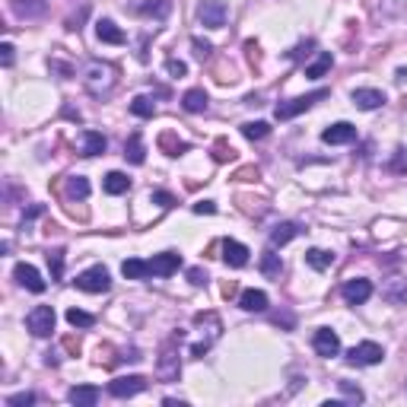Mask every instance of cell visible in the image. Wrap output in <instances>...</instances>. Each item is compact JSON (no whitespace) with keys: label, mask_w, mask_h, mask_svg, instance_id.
Wrapping results in <instances>:
<instances>
[{"label":"cell","mask_w":407,"mask_h":407,"mask_svg":"<svg viewBox=\"0 0 407 407\" xmlns=\"http://www.w3.org/2000/svg\"><path fill=\"white\" fill-rule=\"evenodd\" d=\"M83 86L92 92V96H108L115 90V67L112 64H102V61H90L83 70Z\"/></svg>","instance_id":"6da1fadb"},{"label":"cell","mask_w":407,"mask_h":407,"mask_svg":"<svg viewBox=\"0 0 407 407\" xmlns=\"http://www.w3.org/2000/svg\"><path fill=\"white\" fill-rule=\"evenodd\" d=\"M324 96H328V90H315V92H309V96H296V99H290V102H280V105L274 108L277 121H290V118L302 115V112H309L315 102H322Z\"/></svg>","instance_id":"7a4b0ae2"},{"label":"cell","mask_w":407,"mask_h":407,"mask_svg":"<svg viewBox=\"0 0 407 407\" xmlns=\"http://www.w3.org/2000/svg\"><path fill=\"white\" fill-rule=\"evenodd\" d=\"M54 309L51 306H35L29 315H25V328H29V334L32 337H48L51 331H54Z\"/></svg>","instance_id":"3957f363"},{"label":"cell","mask_w":407,"mask_h":407,"mask_svg":"<svg viewBox=\"0 0 407 407\" xmlns=\"http://www.w3.org/2000/svg\"><path fill=\"white\" fill-rule=\"evenodd\" d=\"M382 359H385V350L379 347L375 341H363V344H357V347L347 350V363L350 366H375V363H382Z\"/></svg>","instance_id":"277c9868"},{"label":"cell","mask_w":407,"mask_h":407,"mask_svg":"<svg viewBox=\"0 0 407 407\" xmlns=\"http://www.w3.org/2000/svg\"><path fill=\"white\" fill-rule=\"evenodd\" d=\"M108 286H112V277H108V271L102 264L90 267V271H83V274L76 277V290H83V293H105Z\"/></svg>","instance_id":"5b68a950"},{"label":"cell","mask_w":407,"mask_h":407,"mask_svg":"<svg viewBox=\"0 0 407 407\" xmlns=\"http://www.w3.org/2000/svg\"><path fill=\"white\" fill-rule=\"evenodd\" d=\"M156 375H159V382H178V375H182V359H178V353H175L172 344L159 353Z\"/></svg>","instance_id":"8992f818"},{"label":"cell","mask_w":407,"mask_h":407,"mask_svg":"<svg viewBox=\"0 0 407 407\" xmlns=\"http://www.w3.org/2000/svg\"><path fill=\"white\" fill-rule=\"evenodd\" d=\"M198 19L207 25V29H223L226 25V3L223 0H200Z\"/></svg>","instance_id":"52a82bcc"},{"label":"cell","mask_w":407,"mask_h":407,"mask_svg":"<svg viewBox=\"0 0 407 407\" xmlns=\"http://www.w3.org/2000/svg\"><path fill=\"white\" fill-rule=\"evenodd\" d=\"M147 388V379L143 375H118L108 382V395H115V398H134V395H140Z\"/></svg>","instance_id":"ba28073f"},{"label":"cell","mask_w":407,"mask_h":407,"mask_svg":"<svg viewBox=\"0 0 407 407\" xmlns=\"http://www.w3.org/2000/svg\"><path fill=\"white\" fill-rule=\"evenodd\" d=\"M312 347H315L318 357H337V350H341V337H337L331 328H318L315 337H312Z\"/></svg>","instance_id":"9c48e42d"},{"label":"cell","mask_w":407,"mask_h":407,"mask_svg":"<svg viewBox=\"0 0 407 407\" xmlns=\"http://www.w3.org/2000/svg\"><path fill=\"white\" fill-rule=\"evenodd\" d=\"M344 300L350 302V306H363L369 296H373V283L366 280V277H357V280H347L344 283Z\"/></svg>","instance_id":"30bf717a"},{"label":"cell","mask_w":407,"mask_h":407,"mask_svg":"<svg viewBox=\"0 0 407 407\" xmlns=\"http://www.w3.org/2000/svg\"><path fill=\"white\" fill-rule=\"evenodd\" d=\"M322 140H324V143H331V147H341V143L357 140V127L350 125V121H337V125L324 127V131H322Z\"/></svg>","instance_id":"8fae6325"},{"label":"cell","mask_w":407,"mask_h":407,"mask_svg":"<svg viewBox=\"0 0 407 407\" xmlns=\"http://www.w3.org/2000/svg\"><path fill=\"white\" fill-rule=\"evenodd\" d=\"M13 277H17V283L19 286H25L29 293H45V280L32 264H17L13 267Z\"/></svg>","instance_id":"7c38bea8"},{"label":"cell","mask_w":407,"mask_h":407,"mask_svg":"<svg viewBox=\"0 0 407 407\" xmlns=\"http://www.w3.org/2000/svg\"><path fill=\"white\" fill-rule=\"evenodd\" d=\"M153 274L156 277H172L178 267H182V255H175V251H163V255H153L150 261Z\"/></svg>","instance_id":"4fadbf2b"},{"label":"cell","mask_w":407,"mask_h":407,"mask_svg":"<svg viewBox=\"0 0 407 407\" xmlns=\"http://www.w3.org/2000/svg\"><path fill=\"white\" fill-rule=\"evenodd\" d=\"M249 255L251 251L242 245V242H236V239H226L223 242V261L229 267H245L249 264Z\"/></svg>","instance_id":"5bb4252c"},{"label":"cell","mask_w":407,"mask_h":407,"mask_svg":"<svg viewBox=\"0 0 407 407\" xmlns=\"http://www.w3.org/2000/svg\"><path fill=\"white\" fill-rule=\"evenodd\" d=\"M67 401L76 407H96L99 401V388L96 385H74V388L67 391Z\"/></svg>","instance_id":"9a60e30c"},{"label":"cell","mask_w":407,"mask_h":407,"mask_svg":"<svg viewBox=\"0 0 407 407\" xmlns=\"http://www.w3.org/2000/svg\"><path fill=\"white\" fill-rule=\"evenodd\" d=\"M353 105L363 112H375L385 105V92L382 90H353Z\"/></svg>","instance_id":"2e32d148"},{"label":"cell","mask_w":407,"mask_h":407,"mask_svg":"<svg viewBox=\"0 0 407 407\" xmlns=\"http://www.w3.org/2000/svg\"><path fill=\"white\" fill-rule=\"evenodd\" d=\"M194 324L207 331V341L210 344L220 341V334H223V322H220V315H216V312H198V315H194Z\"/></svg>","instance_id":"e0dca14e"},{"label":"cell","mask_w":407,"mask_h":407,"mask_svg":"<svg viewBox=\"0 0 407 407\" xmlns=\"http://www.w3.org/2000/svg\"><path fill=\"white\" fill-rule=\"evenodd\" d=\"M10 10L23 19L45 17V0H10Z\"/></svg>","instance_id":"ac0fdd59"},{"label":"cell","mask_w":407,"mask_h":407,"mask_svg":"<svg viewBox=\"0 0 407 407\" xmlns=\"http://www.w3.org/2000/svg\"><path fill=\"white\" fill-rule=\"evenodd\" d=\"M121 274L127 277V280H147V277L153 274L150 261H140V258H127L125 264H121Z\"/></svg>","instance_id":"d6986e66"},{"label":"cell","mask_w":407,"mask_h":407,"mask_svg":"<svg viewBox=\"0 0 407 407\" xmlns=\"http://www.w3.org/2000/svg\"><path fill=\"white\" fill-rule=\"evenodd\" d=\"M96 35H99V42H108V45L125 42V32H121L112 19H99V23H96Z\"/></svg>","instance_id":"ffe728a7"},{"label":"cell","mask_w":407,"mask_h":407,"mask_svg":"<svg viewBox=\"0 0 407 407\" xmlns=\"http://www.w3.org/2000/svg\"><path fill=\"white\" fill-rule=\"evenodd\" d=\"M239 306L245 309V312H264L267 309V293L261 290H245L239 296Z\"/></svg>","instance_id":"44dd1931"},{"label":"cell","mask_w":407,"mask_h":407,"mask_svg":"<svg viewBox=\"0 0 407 407\" xmlns=\"http://www.w3.org/2000/svg\"><path fill=\"white\" fill-rule=\"evenodd\" d=\"M182 108H185V112H191V115L207 112V92H204V90H188L182 96Z\"/></svg>","instance_id":"7402d4cb"},{"label":"cell","mask_w":407,"mask_h":407,"mask_svg":"<svg viewBox=\"0 0 407 407\" xmlns=\"http://www.w3.org/2000/svg\"><path fill=\"white\" fill-rule=\"evenodd\" d=\"M300 233H302V229L296 223H280V226H274V233H271V245H274V249H280V245L293 242Z\"/></svg>","instance_id":"603a6c76"},{"label":"cell","mask_w":407,"mask_h":407,"mask_svg":"<svg viewBox=\"0 0 407 407\" xmlns=\"http://www.w3.org/2000/svg\"><path fill=\"white\" fill-rule=\"evenodd\" d=\"M140 13L143 17H153V19H166L169 13H172V0H143Z\"/></svg>","instance_id":"cb8c5ba5"},{"label":"cell","mask_w":407,"mask_h":407,"mask_svg":"<svg viewBox=\"0 0 407 407\" xmlns=\"http://www.w3.org/2000/svg\"><path fill=\"white\" fill-rule=\"evenodd\" d=\"M125 156H127V163H134V166H143V159H147V150H143V140H140V134L137 131H134L131 140L125 143Z\"/></svg>","instance_id":"d4e9b609"},{"label":"cell","mask_w":407,"mask_h":407,"mask_svg":"<svg viewBox=\"0 0 407 407\" xmlns=\"http://www.w3.org/2000/svg\"><path fill=\"white\" fill-rule=\"evenodd\" d=\"M306 264L312 267V271H328V267L334 264V255L324 249H309L306 251Z\"/></svg>","instance_id":"484cf974"},{"label":"cell","mask_w":407,"mask_h":407,"mask_svg":"<svg viewBox=\"0 0 407 407\" xmlns=\"http://www.w3.org/2000/svg\"><path fill=\"white\" fill-rule=\"evenodd\" d=\"M105 137H102L99 131H86L83 134V156H99V153H105Z\"/></svg>","instance_id":"4316f807"},{"label":"cell","mask_w":407,"mask_h":407,"mask_svg":"<svg viewBox=\"0 0 407 407\" xmlns=\"http://www.w3.org/2000/svg\"><path fill=\"white\" fill-rule=\"evenodd\" d=\"M102 188H105L108 194H125L127 188H131V178H127L125 172H108L105 182H102Z\"/></svg>","instance_id":"83f0119b"},{"label":"cell","mask_w":407,"mask_h":407,"mask_svg":"<svg viewBox=\"0 0 407 407\" xmlns=\"http://www.w3.org/2000/svg\"><path fill=\"white\" fill-rule=\"evenodd\" d=\"M331 64H334V58H331V51H322L312 64L306 67V76H312V80H318V76H324L328 70H331Z\"/></svg>","instance_id":"f1b7e54d"},{"label":"cell","mask_w":407,"mask_h":407,"mask_svg":"<svg viewBox=\"0 0 407 407\" xmlns=\"http://www.w3.org/2000/svg\"><path fill=\"white\" fill-rule=\"evenodd\" d=\"M261 271H264L267 277H280V271H283V264H280V255L274 251V245L261 255Z\"/></svg>","instance_id":"f546056e"},{"label":"cell","mask_w":407,"mask_h":407,"mask_svg":"<svg viewBox=\"0 0 407 407\" xmlns=\"http://www.w3.org/2000/svg\"><path fill=\"white\" fill-rule=\"evenodd\" d=\"M382 296H385L388 302H395V306L407 302V280H391L388 286L382 290Z\"/></svg>","instance_id":"4dcf8cb0"},{"label":"cell","mask_w":407,"mask_h":407,"mask_svg":"<svg viewBox=\"0 0 407 407\" xmlns=\"http://www.w3.org/2000/svg\"><path fill=\"white\" fill-rule=\"evenodd\" d=\"M159 147H163L169 156H182V153H188V143L175 140V134H163V137H159Z\"/></svg>","instance_id":"1f68e13d"},{"label":"cell","mask_w":407,"mask_h":407,"mask_svg":"<svg viewBox=\"0 0 407 407\" xmlns=\"http://www.w3.org/2000/svg\"><path fill=\"white\" fill-rule=\"evenodd\" d=\"M67 194L70 198H90V182H86L83 175H74V178H67Z\"/></svg>","instance_id":"d6a6232c"},{"label":"cell","mask_w":407,"mask_h":407,"mask_svg":"<svg viewBox=\"0 0 407 407\" xmlns=\"http://www.w3.org/2000/svg\"><path fill=\"white\" fill-rule=\"evenodd\" d=\"M131 112L137 118H153V115H156V105H153L150 96H137V99L131 102Z\"/></svg>","instance_id":"836d02e7"},{"label":"cell","mask_w":407,"mask_h":407,"mask_svg":"<svg viewBox=\"0 0 407 407\" xmlns=\"http://www.w3.org/2000/svg\"><path fill=\"white\" fill-rule=\"evenodd\" d=\"M242 134L249 140H264L267 134H271V125L267 121H249V125H242Z\"/></svg>","instance_id":"e575fe53"},{"label":"cell","mask_w":407,"mask_h":407,"mask_svg":"<svg viewBox=\"0 0 407 407\" xmlns=\"http://www.w3.org/2000/svg\"><path fill=\"white\" fill-rule=\"evenodd\" d=\"M67 322L74 324V328H92L96 318H92L90 312H83V309H67Z\"/></svg>","instance_id":"d590c367"},{"label":"cell","mask_w":407,"mask_h":407,"mask_svg":"<svg viewBox=\"0 0 407 407\" xmlns=\"http://www.w3.org/2000/svg\"><path fill=\"white\" fill-rule=\"evenodd\" d=\"M48 267H51V280H61V277H64V249L48 251Z\"/></svg>","instance_id":"8d00e7d4"},{"label":"cell","mask_w":407,"mask_h":407,"mask_svg":"<svg viewBox=\"0 0 407 407\" xmlns=\"http://www.w3.org/2000/svg\"><path fill=\"white\" fill-rule=\"evenodd\" d=\"M337 388H341V391H344V398L353 401V404H359V401H363V391H359L357 385H350L347 379H341V382H337Z\"/></svg>","instance_id":"74e56055"},{"label":"cell","mask_w":407,"mask_h":407,"mask_svg":"<svg viewBox=\"0 0 407 407\" xmlns=\"http://www.w3.org/2000/svg\"><path fill=\"white\" fill-rule=\"evenodd\" d=\"M10 407H25V404H35V395L32 391H19V395H10L7 398Z\"/></svg>","instance_id":"f35d334b"},{"label":"cell","mask_w":407,"mask_h":407,"mask_svg":"<svg viewBox=\"0 0 407 407\" xmlns=\"http://www.w3.org/2000/svg\"><path fill=\"white\" fill-rule=\"evenodd\" d=\"M191 48H194V54H198L200 61L210 58V51H213L210 48V42H204V39H191Z\"/></svg>","instance_id":"ab89813d"},{"label":"cell","mask_w":407,"mask_h":407,"mask_svg":"<svg viewBox=\"0 0 407 407\" xmlns=\"http://www.w3.org/2000/svg\"><path fill=\"white\" fill-rule=\"evenodd\" d=\"M13 51H17V48H13L10 42H3V45H0V64H3V67H10V64H13Z\"/></svg>","instance_id":"60d3db41"},{"label":"cell","mask_w":407,"mask_h":407,"mask_svg":"<svg viewBox=\"0 0 407 407\" xmlns=\"http://www.w3.org/2000/svg\"><path fill=\"white\" fill-rule=\"evenodd\" d=\"M166 74H172V76H185V74H188V67H185L182 61H166Z\"/></svg>","instance_id":"b9f144b4"},{"label":"cell","mask_w":407,"mask_h":407,"mask_svg":"<svg viewBox=\"0 0 407 407\" xmlns=\"http://www.w3.org/2000/svg\"><path fill=\"white\" fill-rule=\"evenodd\" d=\"M153 200H156L159 207H175V198L169 191H153Z\"/></svg>","instance_id":"7bdbcfd3"},{"label":"cell","mask_w":407,"mask_h":407,"mask_svg":"<svg viewBox=\"0 0 407 407\" xmlns=\"http://www.w3.org/2000/svg\"><path fill=\"white\" fill-rule=\"evenodd\" d=\"M188 280H191L194 286H204V283H207V274H204L200 267H191V271H188Z\"/></svg>","instance_id":"ee69618b"},{"label":"cell","mask_w":407,"mask_h":407,"mask_svg":"<svg viewBox=\"0 0 407 407\" xmlns=\"http://www.w3.org/2000/svg\"><path fill=\"white\" fill-rule=\"evenodd\" d=\"M194 213H216V204L213 200H200V204H194Z\"/></svg>","instance_id":"f6af8a7d"},{"label":"cell","mask_w":407,"mask_h":407,"mask_svg":"<svg viewBox=\"0 0 407 407\" xmlns=\"http://www.w3.org/2000/svg\"><path fill=\"white\" fill-rule=\"evenodd\" d=\"M395 172H407V156H404V150H398V159H395Z\"/></svg>","instance_id":"bcb514c9"},{"label":"cell","mask_w":407,"mask_h":407,"mask_svg":"<svg viewBox=\"0 0 407 407\" xmlns=\"http://www.w3.org/2000/svg\"><path fill=\"white\" fill-rule=\"evenodd\" d=\"M233 156V147H226V143H216V159H229Z\"/></svg>","instance_id":"7dc6e473"}]
</instances>
